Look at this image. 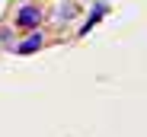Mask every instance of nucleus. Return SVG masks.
I'll return each mask as SVG.
<instances>
[{
	"label": "nucleus",
	"instance_id": "1",
	"mask_svg": "<svg viewBox=\"0 0 147 137\" xmlns=\"http://www.w3.org/2000/svg\"><path fill=\"white\" fill-rule=\"evenodd\" d=\"M42 19H45V10H42L38 3H22V7L16 10V16H13V22H16L19 29H26V32L38 29Z\"/></svg>",
	"mask_w": 147,
	"mask_h": 137
},
{
	"label": "nucleus",
	"instance_id": "2",
	"mask_svg": "<svg viewBox=\"0 0 147 137\" xmlns=\"http://www.w3.org/2000/svg\"><path fill=\"white\" fill-rule=\"evenodd\" d=\"M45 41H48V35H45L42 29H32L22 41H16V45H13V51H16V54H35V51H42V48H45Z\"/></svg>",
	"mask_w": 147,
	"mask_h": 137
},
{
	"label": "nucleus",
	"instance_id": "3",
	"mask_svg": "<svg viewBox=\"0 0 147 137\" xmlns=\"http://www.w3.org/2000/svg\"><path fill=\"white\" fill-rule=\"evenodd\" d=\"M106 13H109V3H106V0H96V7H93V16L83 22V26H80V38L83 35H90V29L96 26V22H102L106 19Z\"/></svg>",
	"mask_w": 147,
	"mask_h": 137
},
{
	"label": "nucleus",
	"instance_id": "4",
	"mask_svg": "<svg viewBox=\"0 0 147 137\" xmlns=\"http://www.w3.org/2000/svg\"><path fill=\"white\" fill-rule=\"evenodd\" d=\"M77 16H80V7L77 3H70V0H61V3H58V13H55L58 22H70V19H77Z\"/></svg>",
	"mask_w": 147,
	"mask_h": 137
}]
</instances>
